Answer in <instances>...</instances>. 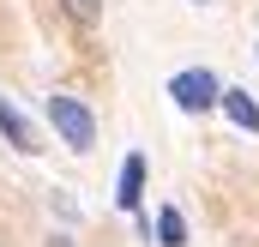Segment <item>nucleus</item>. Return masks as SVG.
<instances>
[{
    "label": "nucleus",
    "mask_w": 259,
    "mask_h": 247,
    "mask_svg": "<svg viewBox=\"0 0 259 247\" xmlns=\"http://www.w3.org/2000/svg\"><path fill=\"white\" fill-rule=\"evenodd\" d=\"M49 121H55V133H61V145H72V151H91L97 145V115L78 103V97H49Z\"/></svg>",
    "instance_id": "obj_1"
},
{
    "label": "nucleus",
    "mask_w": 259,
    "mask_h": 247,
    "mask_svg": "<svg viewBox=\"0 0 259 247\" xmlns=\"http://www.w3.org/2000/svg\"><path fill=\"white\" fill-rule=\"evenodd\" d=\"M0 133H6V139H12V151H24V157H30V151H42L36 127L24 121V109H18L12 97H0Z\"/></svg>",
    "instance_id": "obj_3"
},
{
    "label": "nucleus",
    "mask_w": 259,
    "mask_h": 247,
    "mask_svg": "<svg viewBox=\"0 0 259 247\" xmlns=\"http://www.w3.org/2000/svg\"><path fill=\"white\" fill-rule=\"evenodd\" d=\"M217 91H223V85H217V78H211L205 66H187V72H175V78H169V97H175V103H181L187 115L211 109V103H217Z\"/></svg>",
    "instance_id": "obj_2"
},
{
    "label": "nucleus",
    "mask_w": 259,
    "mask_h": 247,
    "mask_svg": "<svg viewBox=\"0 0 259 247\" xmlns=\"http://www.w3.org/2000/svg\"><path fill=\"white\" fill-rule=\"evenodd\" d=\"M115 199H121V211H139V199H145V157L139 151L121 163V193Z\"/></svg>",
    "instance_id": "obj_5"
},
{
    "label": "nucleus",
    "mask_w": 259,
    "mask_h": 247,
    "mask_svg": "<svg viewBox=\"0 0 259 247\" xmlns=\"http://www.w3.org/2000/svg\"><path fill=\"white\" fill-rule=\"evenodd\" d=\"M217 109L229 115L235 127H247V133H259V103L247 97V91H217Z\"/></svg>",
    "instance_id": "obj_4"
},
{
    "label": "nucleus",
    "mask_w": 259,
    "mask_h": 247,
    "mask_svg": "<svg viewBox=\"0 0 259 247\" xmlns=\"http://www.w3.org/2000/svg\"><path fill=\"white\" fill-rule=\"evenodd\" d=\"M61 6H66L72 24H97V18H103V0H61Z\"/></svg>",
    "instance_id": "obj_7"
},
{
    "label": "nucleus",
    "mask_w": 259,
    "mask_h": 247,
    "mask_svg": "<svg viewBox=\"0 0 259 247\" xmlns=\"http://www.w3.org/2000/svg\"><path fill=\"white\" fill-rule=\"evenodd\" d=\"M199 6H205V0H199Z\"/></svg>",
    "instance_id": "obj_8"
},
{
    "label": "nucleus",
    "mask_w": 259,
    "mask_h": 247,
    "mask_svg": "<svg viewBox=\"0 0 259 247\" xmlns=\"http://www.w3.org/2000/svg\"><path fill=\"white\" fill-rule=\"evenodd\" d=\"M157 241L163 247H187V217L169 205V211H157Z\"/></svg>",
    "instance_id": "obj_6"
}]
</instances>
